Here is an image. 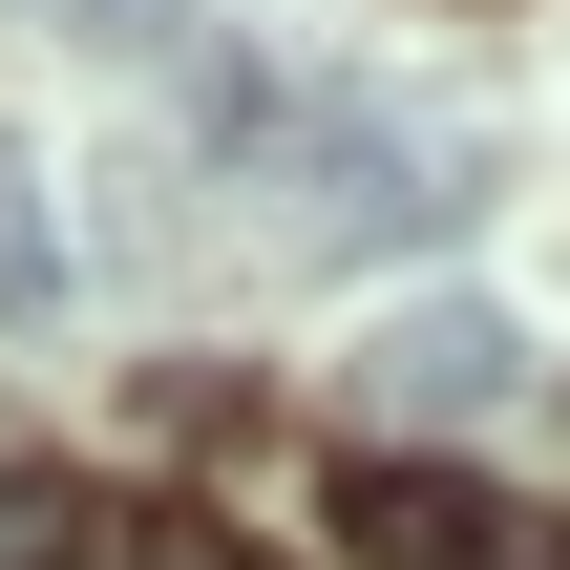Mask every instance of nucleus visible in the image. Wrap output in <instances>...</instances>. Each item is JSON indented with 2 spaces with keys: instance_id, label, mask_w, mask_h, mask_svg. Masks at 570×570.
<instances>
[{
  "instance_id": "nucleus-1",
  "label": "nucleus",
  "mask_w": 570,
  "mask_h": 570,
  "mask_svg": "<svg viewBox=\"0 0 570 570\" xmlns=\"http://www.w3.org/2000/svg\"><path fill=\"white\" fill-rule=\"evenodd\" d=\"M275 212L317 254H402V233L465 212V148L444 127H381V106H317V127H275Z\"/></svg>"
},
{
  "instance_id": "nucleus-2",
  "label": "nucleus",
  "mask_w": 570,
  "mask_h": 570,
  "mask_svg": "<svg viewBox=\"0 0 570 570\" xmlns=\"http://www.w3.org/2000/svg\"><path fill=\"white\" fill-rule=\"evenodd\" d=\"M338 381H360V423H508L529 317H508V296H402V317H381Z\"/></svg>"
},
{
  "instance_id": "nucleus-3",
  "label": "nucleus",
  "mask_w": 570,
  "mask_h": 570,
  "mask_svg": "<svg viewBox=\"0 0 570 570\" xmlns=\"http://www.w3.org/2000/svg\"><path fill=\"white\" fill-rule=\"evenodd\" d=\"M338 529H360L381 570H570L550 508H487V487H444V465H360V487H338Z\"/></svg>"
},
{
  "instance_id": "nucleus-4",
  "label": "nucleus",
  "mask_w": 570,
  "mask_h": 570,
  "mask_svg": "<svg viewBox=\"0 0 570 570\" xmlns=\"http://www.w3.org/2000/svg\"><path fill=\"white\" fill-rule=\"evenodd\" d=\"M63 317V233H42V169L0 148V338H42Z\"/></svg>"
},
{
  "instance_id": "nucleus-5",
  "label": "nucleus",
  "mask_w": 570,
  "mask_h": 570,
  "mask_svg": "<svg viewBox=\"0 0 570 570\" xmlns=\"http://www.w3.org/2000/svg\"><path fill=\"white\" fill-rule=\"evenodd\" d=\"M85 550H106V508L63 465H0V570H85Z\"/></svg>"
},
{
  "instance_id": "nucleus-6",
  "label": "nucleus",
  "mask_w": 570,
  "mask_h": 570,
  "mask_svg": "<svg viewBox=\"0 0 570 570\" xmlns=\"http://www.w3.org/2000/svg\"><path fill=\"white\" fill-rule=\"evenodd\" d=\"M148 570H275V550H233V529H169V550H148Z\"/></svg>"
},
{
  "instance_id": "nucleus-7",
  "label": "nucleus",
  "mask_w": 570,
  "mask_h": 570,
  "mask_svg": "<svg viewBox=\"0 0 570 570\" xmlns=\"http://www.w3.org/2000/svg\"><path fill=\"white\" fill-rule=\"evenodd\" d=\"M42 21H85V0H42Z\"/></svg>"
}]
</instances>
